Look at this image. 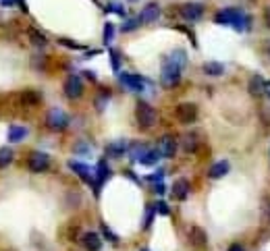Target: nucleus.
I'll use <instances>...</instances> for the list:
<instances>
[{
    "instance_id": "5",
    "label": "nucleus",
    "mask_w": 270,
    "mask_h": 251,
    "mask_svg": "<svg viewBox=\"0 0 270 251\" xmlns=\"http://www.w3.org/2000/svg\"><path fill=\"white\" fill-rule=\"evenodd\" d=\"M175 118L179 120V123H183V125H192L193 120L197 118V106L192 104V102L179 104V106L175 108Z\"/></svg>"
},
{
    "instance_id": "9",
    "label": "nucleus",
    "mask_w": 270,
    "mask_h": 251,
    "mask_svg": "<svg viewBox=\"0 0 270 251\" xmlns=\"http://www.w3.org/2000/svg\"><path fill=\"white\" fill-rule=\"evenodd\" d=\"M69 168H71L73 173H77L79 179L85 180L87 185H94V183H96V170H92L87 164H83V162H75V160H71V162H69Z\"/></svg>"
},
{
    "instance_id": "36",
    "label": "nucleus",
    "mask_w": 270,
    "mask_h": 251,
    "mask_svg": "<svg viewBox=\"0 0 270 251\" xmlns=\"http://www.w3.org/2000/svg\"><path fill=\"white\" fill-rule=\"evenodd\" d=\"M106 11H113V13H116V15L125 17V11H123V6H118V4H108V8H106Z\"/></svg>"
},
{
    "instance_id": "21",
    "label": "nucleus",
    "mask_w": 270,
    "mask_h": 251,
    "mask_svg": "<svg viewBox=\"0 0 270 251\" xmlns=\"http://www.w3.org/2000/svg\"><path fill=\"white\" fill-rule=\"evenodd\" d=\"M25 137H27V129H25V127H21V125H13L11 129H8V142L17 143V142H23Z\"/></svg>"
},
{
    "instance_id": "40",
    "label": "nucleus",
    "mask_w": 270,
    "mask_h": 251,
    "mask_svg": "<svg viewBox=\"0 0 270 251\" xmlns=\"http://www.w3.org/2000/svg\"><path fill=\"white\" fill-rule=\"evenodd\" d=\"M229 251H245L241 245H239V243H235V245H231V247H229Z\"/></svg>"
},
{
    "instance_id": "17",
    "label": "nucleus",
    "mask_w": 270,
    "mask_h": 251,
    "mask_svg": "<svg viewBox=\"0 0 270 251\" xmlns=\"http://www.w3.org/2000/svg\"><path fill=\"white\" fill-rule=\"evenodd\" d=\"M189 195V183L185 179H179L175 180V185H173V197L179 199V202H183V199H187Z\"/></svg>"
},
{
    "instance_id": "4",
    "label": "nucleus",
    "mask_w": 270,
    "mask_h": 251,
    "mask_svg": "<svg viewBox=\"0 0 270 251\" xmlns=\"http://www.w3.org/2000/svg\"><path fill=\"white\" fill-rule=\"evenodd\" d=\"M46 125L52 131H65L69 127V116L63 108H50L46 114Z\"/></svg>"
},
{
    "instance_id": "32",
    "label": "nucleus",
    "mask_w": 270,
    "mask_h": 251,
    "mask_svg": "<svg viewBox=\"0 0 270 251\" xmlns=\"http://www.w3.org/2000/svg\"><path fill=\"white\" fill-rule=\"evenodd\" d=\"M154 210L158 214H162V216H168V212H171V210H168V206L164 204V202H156L154 204Z\"/></svg>"
},
{
    "instance_id": "12",
    "label": "nucleus",
    "mask_w": 270,
    "mask_h": 251,
    "mask_svg": "<svg viewBox=\"0 0 270 251\" xmlns=\"http://www.w3.org/2000/svg\"><path fill=\"white\" fill-rule=\"evenodd\" d=\"M111 177V168H108L106 160H100L98 166H96V183H94V189H96V195L100 193V187L104 185V180Z\"/></svg>"
},
{
    "instance_id": "11",
    "label": "nucleus",
    "mask_w": 270,
    "mask_h": 251,
    "mask_svg": "<svg viewBox=\"0 0 270 251\" xmlns=\"http://www.w3.org/2000/svg\"><path fill=\"white\" fill-rule=\"evenodd\" d=\"M158 152L162 158H173L177 152V139L173 135H162L158 139Z\"/></svg>"
},
{
    "instance_id": "28",
    "label": "nucleus",
    "mask_w": 270,
    "mask_h": 251,
    "mask_svg": "<svg viewBox=\"0 0 270 251\" xmlns=\"http://www.w3.org/2000/svg\"><path fill=\"white\" fill-rule=\"evenodd\" d=\"M29 39H32V44L38 46V48H44V46L48 44L46 36H44V34H39V32H36V29H32V32H29Z\"/></svg>"
},
{
    "instance_id": "6",
    "label": "nucleus",
    "mask_w": 270,
    "mask_h": 251,
    "mask_svg": "<svg viewBox=\"0 0 270 251\" xmlns=\"http://www.w3.org/2000/svg\"><path fill=\"white\" fill-rule=\"evenodd\" d=\"M65 96L69 100H77L83 96V81L79 75H69L65 79Z\"/></svg>"
},
{
    "instance_id": "24",
    "label": "nucleus",
    "mask_w": 270,
    "mask_h": 251,
    "mask_svg": "<svg viewBox=\"0 0 270 251\" xmlns=\"http://www.w3.org/2000/svg\"><path fill=\"white\" fill-rule=\"evenodd\" d=\"M158 158H160L158 147H156V149L150 147V149H148V154H146L142 160H139V164H144V166H152V164H156V162H158Z\"/></svg>"
},
{
    "instance_id": "15",
    "label": "nucleus",
    "mask_w": 270,
    "mask_h": 251,
    "mask_svg": "<svg viewBox=\"0 0 270 251\" xmlns=\"http://www.w3.org/2000/svg\"><path fill=\"white\" fill-rule=\"evenodd\" d=\"M189 241H192V245H193V247L204 249L206 243H208V235H206L199 226H193L192 230H189Z\"/></svg>"
},
{
    "instance_id": "39",
    "label": "nucleus",
    "mask_w": 270,
    "mask_h": 251,
    "mask_svg": "<svg viewBox=\"0 0 270 251\" xmlns=\"http://www.w3.org/2000/svg\"><path fill=\"white\" fill-rule=\"evenodd\" d=\"M154 191H156L158 195H164V191H166V187H164L162 183H156V187H154Z\"/></svg>"
},
{
    "instance_id": "19",
    "label": "nucleus",
    "mask_w": 270,
    "mask_h": 251,
    "mask_svg": "<svg viewBox=\"0 0 270 251\" xmlns=\"http://www.w3.org/2000/svg\"><path fill=\"white\" fill-rule=\"evenodd\" d=\"M129 149V145H127V142H123V139H118V142H113L111 145L106 147V154L111 156V158H121L125 152Z\"/></svg>"
},
{
    "instance_id": "1",
    "label": "nucleus",
    "mask_w": 270,
    "mask_h": 251,
    "mask_svg": "<svg viewBox=\"0 0 270 251\" xmlns=\"http://www.w3.org/2000/svg\"><path fill=\"white\" fill-rule=\"evenodd\" d=\"M214 21L218 25H233L237 32H249L252 29V17L247 13L239 11V8H223L214 15Z\"/></svg>"
},
{
    "instance_id": "7",
    "label": "nucleus",
    "mask_w": 270,
    "mask_h": 251,
    "mask_svg": "<svg viewBox=\"0 0 270 251\" xmlns=\"http://www.w3.org/2000/svg\"><path fill=\"white\" fill-rule=\"evenodd\" d=\"M27 166L32 173H44L50 166V156L46 152H32L27 158Z\"/></svg>"
},
{
    "instance_id": "47",
    "label": "nucleus",
    "mask_w": 270,
    "mask_h": 251,
    "mask_svg": "<svg viewBox=\"0 0 270 251\" xmlns=\"http://www.w3.org/2000/svg\"><path fill=\"white\" fill-rule=\"evenodd\" d=\"M142 251H150V249H142Z\"/></svg>"
},
{
    "instance_id": "20",
    "label": "nucleus",
    "mask_w": 270,
    "mask_h": 251,
    "mask_svg": "<svg viewBox=\"0 0 270 251\" xmlns=\"http://www.w3.org/2000/svg\"><path fill=\"white\" fill-rule=\"evenodd\" d=\"M39 100H42V96H39L38 92H34V89H27V92L21 94V102H23V106H27V108L38 106Z\"/></svg>"
},
{
    "instance_id": "35",
    "label": "nucleus",
    "mask_w": 270,
    "mask_h": 251,
    "mask_svg": "<svg viewBox=\"0 0 270 251\" xmlns=\"http://www.w3.org/2000/svg\"><path fill=\"white\" fill-rule=\"evenodd\" d=\"M108 54H111L113 69H115V71H118V65H121V60H118V52H116V50H111V52H108Z\"/></svg>"
},
{
    "instance_id": "46",
    "label": "nucleus",
    "mask_w": 270,
    "mask_h": 251,
    "mask_svg": "<svg viewBox=\"0 0 270 251\" xmlns=\"http://www.w3.org/2000/svg\"><path fill=\"white\" fill-rule=\"evenodd\" d=\"M127 2H137V0H127Z\"/></svg>"
},
{
    "instance_id": "29",
    "label": "nucleus",
    "mask_w": 270,
    "mask_h": 251,
    "mask_svg": "<svg viewBox=\"0 0 270 251\" xmlns=\"http://www.w3.org/2000/svg\"><path fill=\"white\" fill-rule=\"evenodd\" d=\"M108 98H111V94H108L106 89H102V94H100V98L96 100V108L100 110V112H102V110L106 108V102H108Z\"/></svg>"
},
{
    "instance_id": "10",
    "label": "nucleus",
    "mask_w": 270,
    "mask_h": 251,
    "mask_svg": "<svg viewBox=\"0 0 270 251\" xmlns=\"http://www.w3.org/2000/svg\"><path fill=\"white\" fill-rule=\"evenodd\" d=\"M118 79H121V83L131 89V92H137V94L144 92L146 81L139 75H135V73H118Z\"/></svg>"
},
{
    "instance_id": "26",
    "label": "nucleus",
    "mask_w": 270,
    "mask_h": 251,
    "mask_svg": "<svg viewBox=\"0 0 270 251\" xmlns=\"http://www.w3.org/2000/svg\"><path fill=\"white\" fill-rule=\"evenodd\" d=\"M168 60H173L175 65H179V67L183 69V67L187 65V54H185V50H181V48H179V50H173L171 56H168Z\"/></svg>"
},
{
    "instance_id": "42",
    "label": "nucleus",
    "mask_w": 270,
    "mask_h": 251,
    "mask_svg": "<svg viewBox=\"0 0 270 251\" xmlns=\"http://www.w3.org/2000/svg\"><path fill=\"white\" fill-rule=\"evenodd\" d=\"M83 75H85V77H87V79H96V75H94V73H92V71H85V73H83Z\"/></svg>"
},
{
    "instance_id": "30",
    "label": "nucleus",
    "mask_w": 270,
    "mask_h": 251,
    "mask_svg": "<svg viewBox=\"0 0 270 251\" xmlns=\"http://www.w3.org/2000/svg\"><path fill=\"white\" fill-rule=\"evenodd\" d=\"M139 23H142V21H139V17H137V19H127V21L123 23V27H121V29H123L125 34H127V32H133V29H137V27H139Z\"/></svg>"
},
{
    "instance_id": "38",
    "label": "nucleus",
    "mask_w": 270,
    "mask_h": 251,
    "mask_svg": "<svg viewBox=\"0 0 270 251\" xmlns=\"http://www.w3.org/2000/svg\"><path fill=\"white\" fill-rule=\"evenodd\" d=\"M264 23H266V27H270V4L264 8Z\"/></svg>"
},
{
    "instance_id": "23",
    "label": "nucleus",
    "mask_w": 270,
    "mask_h": 251,
    "mask_svg": "<svg viewBox=\"0 0 270 251\" xmlns=\"http://www.w3.org/2000/svg\"><path fill=\"white\" fill-rule=\"evenodd\" d=\"M202 69H204V73H206L208 77H221V75L225 73V67H223L221 63H214V60L206 63Z\"/></svg>"
},
{
    "instance_id": "18",
    "label": "nucleus",
    "mask_w": 270,
    "mask_h": 251,
    "mask_svg": "<svg viewBox=\"0 0 270 251\" xmlns=\"http://www.w3.org/2000/svg\"><path fill=\"white\" fill-rule=\"evenodd\" d=\"M148 145L146 143H142V142H135V143H131L129 145V149H127V154H129V158L131 160H135V162H139L146 154H148Z\"/></svg>"
},
{
    "instance_id": "33",
    "label": "nucleus",
    "mask_w": 270,
    "mask_h": 251,
    "mask_svg": "<svg viewBox=\"0 0 270 251\" xmlns=\"http://www.w3.org/2000/svg\"><path fill=\"white\" fill-rule=\"evenodd\" d=\"M102 233H104V237H106V239H111V243H118V237H116V235H115L113 230L108 228L106 224H102Z\"/></svg>"
},
{
    "instance_id": "13",
    "label": "nucleus",
    "mask_w": 270,
    "mask_h": 251,
    "mask_svg": "<svg viewBox=\"0 0 270 251\" xmlns=\"http://www.w3.org/2000/svg\"><path fill=\"white\" fill-rule=\"evenodd\" d=\"M158 17H160V4L150 2V4L144 6V11L139 13V21L142 23H154Z\"/></svg>"
},
{
    "instance_id": "14",
    "label": "nucleus",
    "mask_w": 270,
    "mask_h": 251,
    "mask_svg": "<svg viewBox=\"0 0 270 251\" xmlns=\"http://www.w3.org/2000/svg\"><path fill=\"white\" fill-rule=\"evenodd\" d=\"M81 243H83V247L87 251H100V249H102V239H100L98 233H92V230L81 237Z\"/></svg>"
},
{
    "instance_id": "31",
    "label": "nucleus",
    "mask_w": 270,
    "mask_h": 251,
    "mask_svg": "<svg viewBox=\"0 0 270 251\" xmlns=\"http://www.w3.org/2000/svg\"><path fill=\"white\" fill-rule=\"evenodd\" d=\"M115 37V25L113 23H106L104 25V44H111Z\"/></svg>"
},
{
    "instance_id": "41",
    "label": "nucleus",
    "mask_w": 270,
    "mask_h": 251,
    "mask_svg": "<svg viewBox=\"0 0 270 251\" xmlns=\"http://www.w3.org/2000/svg\"><path fill=\"white\" fill-rule=\"evenodd\" d=\"M17 2H19V6H21V11L27 13V4H25V0H17Z\"/></svg>"
},
{
    "instance_id": "3",
    "label": "nucleus",
    "mask_w": 270,
    "mask_h": 251,
    "mask_svg": "<svg viewBox=\"0 0 270 251\" xmlns=\"http://www.w3.org/2000/svg\"><path fill=\"white\" fill-rule=\"evenodd\" d=\"M135 118H137V125L142 127V129H150V127H154L156 125V110L150 106L148 102H137L135 106Z\"/></svg>"
},
{
    "instance_id": "37",
    "label": "nucleus",
    "mask_w": 270,
    "mask_h": 251,
    "mask_svg": "<svg viewBox=\"0 0 270 251\" xmlns=\"http://www.w3.org/2000/svg\"><path fill=\"white\" fill-rule=\"evenodd\" d=\"M58 42H61L63 46H69V48H75V50H81V46H79V44H73V42H71V39H58Z\"/></svg>"
},
{
    "instance_id": "43",
    "label": "nucleus",
    "mask_w": 270,
    "mask_h": 251,
    "mask_svg": "<svg viewBox=\"0 0 270 251\" xmlns=\"http://www.w3.org/2000/svg\"><path fill=\"white\" fill-rule=\"evenodd\" d=\"M264 92L270 96V81H266V87H264Z\"/></svg>"
},
{
    "instance_id": "2",
    "label": "nucleus",
    "mask_w": 270,
    "mask_h": 251,
    "mask_svg": "<svg viewBox=\"0 0 270 251\" xmlns=\"http://www.w3.org/2000/svg\"><path fill=\"white\" fill-rule=\"evenodd\" d=\"M181 71H183V69L179 65H175L173 60L164 58L162 73H160V81H162L164 87H175V85H179V81H181Z\"/></svg>"
},
{
    "instance_id": "22",
    "label": "nucleus",
    "mask_w": 270,
    "mask_h": 251,
    "mask_svg": "<svg viewBox=\"0 0 270 251\" xmlns=\"http://www.w3.org/2000/svg\"><path fill=\"white\" fill-rule=\"evenodd\" d=\"M264 87H266V81L260 75H254L252 81H249V94L252 96H262L264 94Z\"/></svg>"
},
{
    "instance_id": "45",
    "label": "nucleus",
    "mask_w": 270,
    "mask_h": 251,
    "mask_svg": "<svg viewBox=\"0 0 270 251\" xmlns=\"http://www.w3.org/2000/svg\"><path fill=\"white\" fill-rule=\"evenodd\" d=\"M266 52H268V58H270V44H268V48H266Z\"/></svg>"
},
{
    "instance_id": "8",
    "label": "nucleus",
    "mask_w": 270,
    "mask_h": 251,
    "mask_svg": "<svg viewBox=\"0 0 270 251\" xmlns=\"http://www.w3.org/2000/svg\"><path fill=\"white\" fill-rule=\"evenodd\" d=\"M179 15H181L185 21H199L204 15V4H199V2H187L183 4L181 8H179Z\"/></svg>"
},
{
    "instance_id": "44",
    "label": "nucleus",
    "mask_w": 270,
    "mask_h": 251,
    "mask_svg": "<svg viewBox=\"0 0 270 251\" xmlns=\"http://www.w3.org/2000/svg\"><path fill=\"white\" fill-rule=\"evenodd\" d=\"M2 4H15V0H2Z\"/></svg>"
},
{
    "instance_id": "27",
    "label": "nucleus",
    "mask_w": 270,
    "mask_h": 251,
    "mask_svg": "<svg viewBox=\"0 0 270 251\" xmlns=\"http://www.w3.org/2000/svg\"><path fill=\"white\" fill-rule=\"evenodd\" d=\"M13 158H15V154H13L11 147H0V168H4V166L11 164Z\"/></svg>"
},
{
    "instance_id": "25",
    "label": "nucleus",
    "mask_w": 270,
    "mask_h": 251,
    "mask_svg": "<svg viewBox=\"0 0 270 251\" xmlns=\"http://www.w3.org/2000/svg\"><path fill=\"white\" fill-rule=\"evenodd\" d=\"M197 145H199V142H197V135H195V133H187V135L183 137V147H185V152H195Z\"/></svg>"
},
{
    "instance_id": "34",
    "label": "nucleus",
    "mask_w": 270,
    "mask_h": 251,
    "mask_svg": "<svg viewBox=\"0 0 270 251\" xmlns=\"http://www.w3.org/2000/svg\"><path fill=\"white\" fill-rule=\"evenodd\" d=\"M162 179H164V170H162V168H160L158 173H154V175L148 177V180H152V183H162Z\"/></svg>"
},
{
    "instance_id": "16",
    "label": "nucleus",
    "mask_w": 270,
    "mask_h": 251,
    "mask_svg": "<svg viewBox=\"0 0 270 251\" xmlns=\"http://www.w3.org/2000/svg\"><path fill=\"white\" fill-rule=\"evenodd\" d=\"M229 170H231V164L227 162V160H221V162H216V164H212L210 166V170H208V177L210 179H223Z\"/></svg>"
}]
</instances>
